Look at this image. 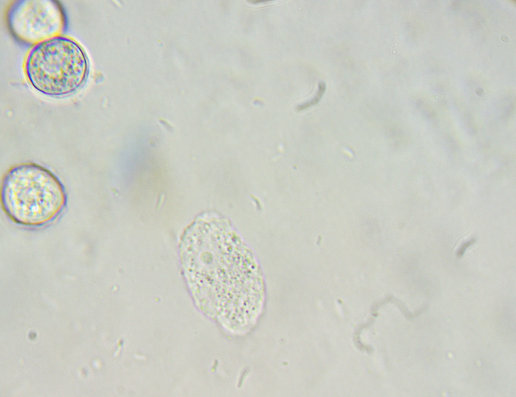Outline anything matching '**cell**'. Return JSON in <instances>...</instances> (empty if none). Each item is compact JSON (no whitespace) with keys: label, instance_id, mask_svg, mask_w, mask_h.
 I'll return each instance as SVG.
<instances>
[{"label":"cell","instance_id":"obj_5","mask_svg":"<svg viewBox=\"0 0 516 397\" xmlns=\"http://www.w3.org/2000/svg\"><path fill=\"white\" fill-rule=\"evenodd\" d=\"M326 88V84L322 82H319L318 84V89L314 97L311 100L298 106L297 109L298 110H303L317 103L325 92Z\"/></svg>","mask_w":516,"mask_h":397},{"label":"cell","instance_id":"obj_7","mask_svg":"<svg viewBox=\"0 0 516 397\" xmlns=\"http://www.w3.org/2000/svg\"><path fill=\"white\" fill-rule=\"evenodd\" d=\"M248 1L249 2L253 3V4H256V3L265 2H267V1H266V0H265V1H263V0H252H252H250V1Z\"/></svg>","mask_w":516,"mask_h":397},{"label":"cell","instance_id":"obj_2","mask_svg":"<svg viewBox=\"0 0 516 397\" xmlns=\"http://www.w3.org/2000/svg\"><path fill=\"white\" fill-rule=\"evenodd\" d=\"M1 203L14 223L38 228L55 220L67 204L64 187L47 168L34 163L13 166L5 174L1 186Z\"/></svg>","mask_w":516,"mask_h":397},{"label":"cell","instance_id":"obj_6","mask_svg":"<svg viewBox=\"0 0 516 397\" xmlns=\"http://www.w3.org/2000/svg\"><path fill=\"white\" fill-rule=\"evenodd\" d=\"M477 241V239L475 237H472L467 241L463 242L460 246L459 247L456 252L457 256L458 257H462L466 251V249L470 246L474 244Z\"/></svg>","mask_w":516,"mask_h":397},{"label":"cell","instance_id":"obj_4","mask_svg":"<svg viewBox=\"0 0 516 397\" xmlns=\"http://www.w3.org/2000/svg\"><path fill=\"white\" fill-rule=\"evenodd\" d=\"M26 6L18 5L12 10V22L32 21L15 27L23 38L35 43L59 34L61 17L58 9L44 1H27ZM61 30V29H60Z\"/></svg>","mask_w":516,"mask_h":397},{"label":"cell","instance_id":"obj_1","mask_svg":"<svg viewBox=\"0 0 516 397\" xmlns=\"http://www.w3.org/2000/svg\"><path fill=\"white\" fill-rule=\"evenodd\" d=\"M184 275L213 299L223 322L244 319L264 299L262 273L254 255L225 219L213 213L198 217L180 246Z\"/></svg>","mask_w":516,"mask_h":397},{"label":"cell","instance_id":"obj_3","mask_svg":"<svg viewBox=\"0 0 516 397\" xmlns=\"http://www.w3.org/2000/svg\"><path fill=\"white\" fill-rule=\"evenodd\" d=\"M27 81L38 91L63 96L78 90L89 72V62L82 46L60 34L35 43L24 63Z\"/></svg>","mask_w":516,"mask_h":397}]
</instances>
